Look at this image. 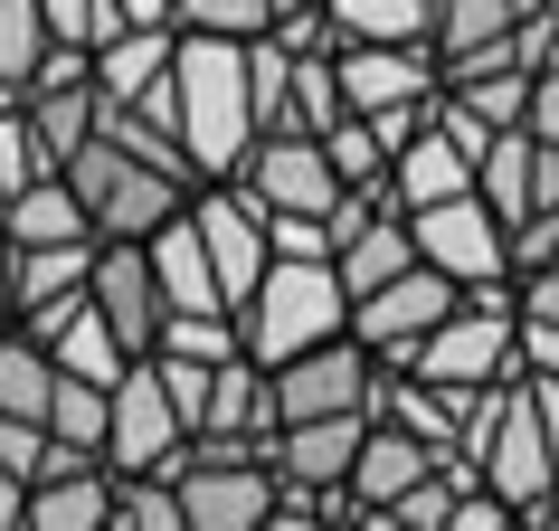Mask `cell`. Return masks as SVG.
<instances>
[{
	"label": "cell",
	"mask_w": 559,
	"mask_h": 531,
	"mask_svg": "<svg viewBox=\"0 0 559 531\" xmlns=\"http://www.w3.org/2000/svg\"><path fill=\"white\" fill-rule=\"evenodd\" d=\"M180 143L200 162V180H237V162L257 152V67H247V38H200L180 30Z\"/></svg>",
	"instance_id": "obj_1"
},
{
	"label": "cell",
	"mask_w": 559,
	"mask_h": 531,
	"mask_svg": "<svg viewBox=\"0 0 559 531\" xmlns=\"http://www.w3.org/2000/svg\"><path fill=\"white\" fill-rule=\"evenodd\" d=\"M455 456H465L474 484H484V494H502L512 512H540V503L559 494V446H550V427H540V399H531V380L474 389L465 446H455Z\"/></svg>",
	"instance_id": "obj_2"
},
{
	"label": "cell",
	"mask_w": 559,
	"mask_h": 531,
	"mask_svg": "<svg viewBox=\"0 0 559 531\" xmlns=\"http://www.w3.org/2000/svg\"><path fill=\"white\" fill-rule=\"evenodd\" d=\"M237 332H247V361H265V370H285V361L342 342V332H352V285H342V266L275 257L265 285L237 304Z\"/></svg>",
	"instance_id": "obj_3"
},
{
	"label": "cell",
	"mask_w": 559,
	"mask_h": 531,
	"mask_svg": "<svg viewBox=\"0 0 559 531\" xmlns=\"http://www.w3.org/2000/svg\"><path fill=\"white\" fill-rule=\"evenodd\" d=\"M171 494H180V512H190V531H265L275 503H285V474H275V446L190 437L171 456Z\"/></svg>",
	"instance_id": "obj_4"
},
{
	"label": "cell",
	"mask_w": 559,
	"mask_h": 531,
	"mask_svg": "<svg viewBox=\"0 0 559 531\" xmlns=\"http://www.w3.org/2000/svg\"><path fill=\"white\" fill-rule=\"evenodd\" d=\"M67 180H76L95 237H133V247H143L152 228H171L180 209L200 200V190H180L171 172H152V162H133L123 143H105V133H95L86 152H67Z\"/></svg>",
	"instance_id": "obj_5"
},
{
	"label": "cell",
	"mask_w": 559,
	"mask_h": 531,
	"mask_svg": "<svg viewBox=\"0 0 559 531\" xmlns=\"http://www.w3.org/2000/svg\"><path fill=\"white\" fill-rule=\"evenodd\" d=\"M237 190H247L265 219H332L352 180L332 172L323 133H257V152L237 162Z\"/></svg>",
	"instance_id": "obj_6"
},
{
	"label": "cell",
	"mask_w": 559,
	"mask_h": 531,
	"mask_svg": "<svg viewBox=\"0 0 559 531\" xmlns=\"http://www.w3.org/2000/svg\"><path fill=\"white\" fill-rule=\"evenodd\" d=\"M455 304H465V285H455V275H437V266L417 257L408 275H389V285H370V295L352 304V342H360V352H380L389 370H408L417 342H427Z\"/></svg>",
	"instance_id": "obj_7"
},
{
	"label": "cell",
	"mask_w": 559,
	"mask_h": 531,
	"mask_svg": "<svg viewBox=\"0 0 559 531\" xmlns=\"http://www.w3.org/2000/svg\"><path fill=\"white\" fill-rule=\"evenodd\" d=\"M190 446V417H180L162 361H133L115 380V437H105V474H171V456Z\"/></svg>",
	"instance_id": "obj_8"
},
{
	"label": "cell",
	"mask_w": 559,
	"mask_h": 531,
	"mask_svg": "<svg viewBox=\"0 0 559 531\" xmlns=\"http://www.w3.org/2000/svg\"><path fill=\"white\" fill-rule=\"evenodd\" d=\"M408 228H417V257L437 266V275H455V285H502V275H512V228L493 219V200H484V190L417 209Z\"/></svg>",
	"instance_id": "obj_9"
},
{
	"label": "cell",
	"mask_w": 559,
	"mask_h": 531,
	"mask_svg": "<svg viewBox=\"0 0 559 531\" xmlns=\"http://www.w3.org/2000/svg\"><path fill=\"white\" fill-rule=\"evenodd\" d=\"M380 380H389V361L342 332V342H323V352L275 370V409H285V427L295 417H360V409H380Z\"/></svg>",
	"instance_id": "obj_10"
},
{
	"label": "cell",
	"mask_w": 559,
	"mask_h": 531,
	"mask_svg": "<svg viewBox=\"0 0 559 531\" xmlns=\"http://www.w3.org/2000/svg\"><path fill=\"white\" fill-rule=\"evenodd\" d=\"M95 314L115 323V342H123L133 361L162 352V332H171V304H162L152 247H133V237H105V247H95Z\"/></svg>",
	"instance_id": "obj_11"
},
{
	"label": "cell",
	"mask_w": 559,
	"mask_h": 531,
	"mask_svg": "<svg viewBox=\"0 0 559 531\" xmlns=\"http://www.w3.org/2000/svg\"><path fill=\"white\" fill-rule=\"evenodd\" d=\"M190 219H200L209 237V266H218V285H228V314L265 285V266H275V247H265V209L237 190V180H209L200 200H190Z\"/></svg>",
	"instance_id": "obj_12"
},
{
	"label": "cell",
	"mask_w": 559,
	"mask_h": 531,
	"mask_svg": "<svg viewBox=\"0 0 559 531\" xmlns=\"http://www.w3.org/2000/svg\"><path fill=\"white\" fill-rule=\"evenodd\" d=\"M380 409L360 417H295L285 437H275V474H285V503H313V494H342L360 465V446H370Z\"/></svg>",
	"instance_id": "obj_13"
},
{
	"label": "cell",
	"mask_w": 559,
	"mask_h": 531,
	"mask_svg": "<svg viewBox=\"0 0 559 531\" xmlns=\"http://www.w3.org/2000/svg\"><path fill=\"white\" fill-rule=\"evenodd\" d=\"M171 67H180V30H123V38L95 48V95H105V105H152V115L180 123Z\"/></svg>",
	"instance_id": "obj_14"
},
{
	"label": "cell",
	"mask_w": 559,
	"mask_h": 531,
	"mask_svg": "<svg viewBox=\"0 0 559 531\" xmlns=\"http://www.w3.org/2000/svg\"><path fill=\"white\" fill-rule=\"evenodd\" d=\"M531 86H540V76L512 58V38H502V48H474V58H445V95L474 105L493 133H522L531 123Z\"/></svg>",
	"instance_id": "obj_15"
},
{
	"label": "cell",
	"mask_w": 559,
	"mask_h": 531,
	"mask_svg": "<svg viewBox=\"0 0 559 531\" xmlns=\"http://www.w3.org/2000/svg\"><path fill=\"white\" fill-rule=\"evenodd\" d=\"M143 247H152V275H162V304H171V314H228V285H218L209 237H200V219H190V209H180L171 228H152Z\"/></svg>",
	"instance_id": "obj_16"
},
{
	"label": "cell",
	"mask_w": 559,
	"mask_h": 531,
	"mask_svg": "<svg viewBox=\"0 0 559 531\" xmlns=\"http://www.w3.org/2000/svg\"><path fill=\"white\" fill-rule=\"evenodd\" d=\"M437 465H445V456L427 437H408V427H389V417H380L370 446H360V465H352V503H360V512H389V503H408Z\"/></svg>",
	"instance_id": "obj_17"
},
{
	"label": "cell",
	"mask_w": 559,
	"mask_h": 531,
	"mask_svg": "<svg viewBox=\"0 0 559 531\" xmlns=\"http://www.w3.org/2000/svg\"><path fill=\"white\" fill-rule=\"evenodd\" d=\"M200 437H247V446L285 437V409H275V370H265V361H228V370H218Z\"/></svg>",
	"instance_id": "obj_18"
},
{
	"label": "cell",
	"mask_w": 559,
	"mask_h": 531,
	"mask_svg": "<svg viewBox=\"0 0 559 531\" xmlns=\"http://www.w3.org/2000/svg\"><path fill=\"white\" fill-rule=\"evenodd\" d=\"M389 190H399V209H437V200H465L474 190V152L455 143V133H437V115H427V133H417L399 162H389Z\"/></svg>",
	"instance_id": "obj_19"
},
{
	"label": "cell",
	"mask_w": 559,
	"mask_h": 531,
	"mask_svg": "<svg viewBox=\"0 0 559 531\" xmlns=\"http://www.w3.org/2000/svg\"><path fill=\"white\" fill-rule=\"evenodd\" d=\"M465 409H474V389H437V380H408V370H389V380H380V417H389V427H408V437H427L437 456L465 446Z\"/></svg>",
	"instance_id": "obj_20"
},
{
	"label": "cell",
	"mask_w": 559,
	"mask_h": 531,
	"mask_svg": "<svg viewBox=\"0 0 559 531\" xmlns=\"http://www.w3.org/2000/svg\"><path fill=\"white\" fill-rule=\"evenodd\" d=\"M0 219H10V237H20V247H86V237H95V219H86V200H76V180H67V172L29 180Z\"/></svg>",
	"instance_id": "obj_21"
},
{
	"label": "cell",
	"mask_w": 559,
	"mask_h": 531,
	"mask_svg": "<svg viewBox=\"0 0 559 531\" xmlns=\"http://www.w3.org/2000/svg\"><path fill=\"white\" fill-rule=\"evenodd\" d=\"M332 266H342V285H352V304L370 295V285H389V275H408V266H417V228H408V209H380L370 228H352Z\"/></svg>",
	"instance_id": "obj_22"
},
{
	"label": "cell",
	"mask_w": 559,
	"mask_h": 531,
	"mask_svg": "<svg viewBox=\"0 0 559 531\" xmlns=\"http://www.w3.org/2000/svg\"><path fill=\"white\" fill-rule=\"evenodd\" d=\"M332 30L342 48H408L437 38V0H332Z\"/></svg>",
	"instance_id": "obj_23"
},
{
	"label": "cell",
	"mask_w": 559,
	"mask_h": 531,
	"mask_svg": "<svg viewBox=\"0 0 559 531\" xmlns=\"http://www.w3.org/2000/svg\"><path fill=\"white\" fill-rule=\"evenodd\" d=\"M48 399H58V352L10 323L0 332V417H38L48 427Z\"/></svg>",
	"instance_id": "obj_24"
},
{
	"label": "cell",
	"mask_w": 559,
	"mask_h": 531,
	"mask_svg": "<svg viewBox=\"0 0 559 531\" xmlns=\"http://www.w3.org/2000/svg\"><path fill=\"white\" fill-rule=\"evenodd\" d=\"M29 531H115V474H67L29 494Z\"/></svg>",
	"instance_id": "obj_25"
},
{
	"label": "cell",
	"mask_w": 559,
	"mask_h": 531,
	"mask_svg": "<svg viewBox=\"0 0 559 531\" xmlns=\"http://www.w3.org/2000/svg\"><path fill=\"white\" fill-rule=\"evenodd\" d=\"M531 20V0H437V58H474Z\"/></svg>",
	"instance_id": "obj_26"
},
{
	"label": "cell",
	"mask_w": 559,
	"mask_h": 531,
	"mask_svg": "<svg viewBox=\"0 0 559 531\" xmlns=\"http://www.w3.org/2000/svg\"><path fill=\"white\" fill-rule=\"evenodd\" d=\"M95 247H105V237H86V247H20V314L86 295L95 285Z\"/></svg>",
	"instance_id": "obj_27"
},
{
	"label": "cell",
	"mask_w": 559,
	"mask_h": 531,
	"mask_svg": "<svg viewBox=\"0 0 559 531\" xmlns=\"http://www.w3.org/2000/svg\"><path fill=\"white\" fill-rule=\"evenodd\" d=\"M531 162H540V143H531V133H493V152L474 162V190L493 200L502 228H522V219H531Z\"/></svg>",
	"instance_id": "obj_28"
},
{
	"label": "cell",
	"mask_w": 559,
	"mask_h": 531,
	"mask_svg": "<svg viewBox=\"0 0 559 531\" xmlns=\"http://www.w3.org/2000/svg\"><path fill=\"white\" fill-rule=\"evenodd\" d=\"M48 437H67V446H86V456H105V437H115V389H105V380H76V370H58Z\"/></svg>",
	"instance_id": "obj_29"
},
{
	"label": "cell",
	"mask_w": 559,
	"mask_h": 531,
	"mask_svg": "<svg viewBox=\"0 0 559 531\" xmlns=\"http://www.w3.org/2000/svg\"><path fill=\"white\" fill-rule=\"evenodd\" d=\"M95 115H105L95 86H29V123H38V143L58 152V162L95 143Z\"/></svg>",
	"instance_id": "obj_30"
},
{
	"label": "cell",
	"mask_w": 559,
	"mask_h": 531,
	"mask_svg": "<svg viewBox=\"0 0 559 531\" xmlns=\"http://www.w3.org/2000/svg\"><path fill=\"white\" fill-rule=\"evenodd\" d=\"M48 352H58V370H76V380H105V389H115L123 370H133V352L115 342V323H105L95 304H86V314H76V323L58 332V342H48Z\"/></svg>",
	"instance_id": "obj_31"
},
{
	"label": "cell",
	"mask_w": 559,
	"mask_h": 531,
	"mask_svg": "<svg viewBox=\"0 0 559 531\" xmlns=\"http://www.w3.org/2000/svg\"><path fill=\"white\" fill-rule=\"evenodd\" d=\"M323 152H332V172L352 180V190H389V162H399V152H389V133L370 115H342L323 133Z\"/></svg>",
	"instance_id": "obj_32"
},
{
	"label": "cell",
	"mask_w": 559,
	"mask_h": 531,
	"mask_svg": "<svg viewBox=\"0 0 559 531\" xmlns=\"http://www.w3.org/2000/svg\"><path fill=\"white\" fill-rule=\"evenodd\" d=\"M162 352H171V361H209V370H228V361H247V332H237V314H171Z\"/></svg>",
	"instance_id": "obj_33"
},
{
	"label": "cell",
	"mask_w": 559,
	"mask_h": 531,
	"mask_svg": "<svg viewBox=\"0 0 559 531\" xmlns=\"http://www.w3.org/2000/svg\"><path fill=\"white\" fill-rule=\"evenodd\" d=\"M115 531H190L171 474H115Z\"/></svg>",
	"instance_id": "obj_34"
},
{
	"label": "cell",
	"mask_w": 559,
	"mask_h": 531,
	"mask_svg": "<svg viewBox=\"0 0 559 531\" xmlns=\"http://www.w3.org/2000/svg\"><path fill=\"white\" fill-rule=\"evenodd\" d=\"M48 172H67V162L38 143V123H29V115H0V209L20 200L29 180H48Z\"/></svg>",
	"instance_id": "obj_35"
},
{
	"label": "cell",
	"mask_w": 559,
	"mask_h": 531,
	"mask_svg": "<svg viewBox=\"0 0 559 531\" xmlns=\"http://www.w3.org/2000/svg\"><path fill=\"white\" fill-rule=\"evenodd\" d=\"M38 58H48V20H38V0H0V76L29 86Z\"/></svg>",
	"instance_id": "obj_36"
},
{
	"label": "cell",
	"mask_w": 559,
	"mask_h": 531,
	"mask_svg": "<svg viewBox=\"0 0 559 531\" xmlns=\"http://www.w3.org/2000/svg\"><path fill=\"white\" fill-rule=\"evenodd\" d=\"M275 10H285V0H180V30H200V38H265Z\"/></svg>",
	"instance_id": "obj_37"
},
{
	"label": "cell",
	"mask_w": 559,
	"mask_h": 531,
	"mask_svg": "<svg viewBox=\"0 0 559 531\" xmlns=\"http://www.w3.org/2000/svg\"><path fill=\"white\" fill-rule=\"evenodd\" d=\"M265 38H275L285 58H332V48H342V30H332V0H285Z\"/></svg>",
	"instance_id": "obj_38"
},
{
	"label": "cell",
	"mask_w": 559,
	"mask_h": 531,
	"mask_svg": "<svg viewBox=\"0 0 559 531\" xmlns=\"http://www.w3.org/2000/svg\"><path fill=\"white\" fill-rule=\"evenodd\" d=\"M265 247L275 257H304V266H332L342 237H332V219H265Z\"/></svg>",
	"instance_id": "obj_39"
},
{
	"label": "cell",
	"mask_w": 559,
	"mask_h": 531,
	"mask_svg": "<svg viewBox=\"0 0 559 531\" xmlns=\"http://www.w3.org/2000/svg\"><path fill=\"white\" fill-rule=\"evenodd\" d=\"M38 456H48V427L38 417H0V474L38 484Z\"/></svg>",
	"instance_id": "obj_40"
},
{
	"label": "cell",
	"mask_w": 559,
	"mask_h": 531,
	"mask_svg": "<svg viewBox=\"0 0 559 531\" xmlns=\"http://www.w3.org/2000/svg\"><path fill=\"white\" fill-rule=\"evenodd\" d=\"M445 531H522V512H512L502 494H484V484H474V494L455 503V522H445Z\"/></svg>",
	"instance_id": "obj_41"
},
{
	"label": "cell",
	"mask_w": 559,
	"mask_h": 531,
	"mask_svg": "<svg viewBox=\"0 0 559 531\" xmlns=\"http://www.w3.org/2000/svg\"><path fill=\"white\" fill-rule=\"evenodd\" d=\"M522 370H531V380H559V323L522 314Z\"/></svg>",
	"instance_id": "obj_42"
},
{
	"label": "cell",
	"mask_w": 559,
	"mask_h": 531,
	"mask_svg": "<svg viewBox=\"0 0 559 531\" xmlns=\"http://www.w3.org/2000/svg\"><path fill=\"white\" fill-rule=\"evenodd\" d=\"M29 86H95V48H48Z\"/></svg>",
	"instance_id": "obj_43"
},
{
	"label": "cell",
	"mask_w": 559,
	"mask_h": 531,
	"mask_svg": "<svg viewBox=\"0 0 559 531\" xmlns=\"http://www.w3.org/2000/svg\"><path fill=\"white\" fill-rule=\"evenodd\" d=\"M522 133L559 152V67H540V86H531V123H522Z\"/></svg>",
	"instance_id": "obj_44"
},
{
	"label": "cell",
	"mask_w": 559,
	"mask_h": 531,
	"mask_svg": "<svg viewBox=\"0 0 559 531\" xmlns=\"http://www.w3.org/2000/svg\"><path fill=\"white\" fill-rule=\"evenodd\" d=\"M20 323V237H10V219H0V332Z\"/></svg>",
	"instance_id": "obj_45"
},
{
	"label": "cell",
	"mask_w": 559,
	"mask_h": 531,
	"mask_svg": "<svg viewBox=\"0 0 559 531\" xmlns=\"http://www.w3.org/2000/svg\"><path fill=\"white\" fill-rule=\"evenodd\" d=\"M522 314H540V323H559V257L540 266V275H522Z\"/></svg>",
	"instance_id": "obj_46"
},
{
	"label": "cell",
	"mask_w": 559,
	"mask_h": 531,
	"mask_svg": "<svg viewBox=\"0 0 559 531\" xmlns=\"http://www.w3.org/2000/svg\"><path fill=\"white\" fill-rule=\"evenodd\" d=\"M540 209L559 219V152L550 143H540V162H531V219H540Z\"/></svg>",
	"instance_id": "obj_47"
},
{
	"label": "cell",
	"mask_w": 559,
	"mask_h": 531,
	"mask_svg": "<svg viewBox=\"0 0 559 531\" xmlns=\"http://www.w3.org/2000/svg\"><path fill=\"white\" fill-rule=\"evenodd\" d=\"M123 30H180V0H115Z\"/></svg>",
	"instance_id": "obj_48"
},
{
	"label": "cell",
	"mask_w": 559,
	"mask_h": 531,
	"mask_svg": "<svg viewBox=\"0 0 559 531\" xmlns=\"http://www.w3.org/2000/svg\"><path fill=\"white\" fill-rule=\"evenodd\" d=\"M0 531H29V484L20 474H0Z\"/></svg>",
	"instance_id": "obj_49"
},
{
	"label": "cell",
	"mask_w": 559,
	"mask_h": 531,
	"mask_svg": "<svg viewBox=\"0 0 559 531\" xmlns=\"http://www.w3.org/2000/svg\"><path fill=\"white\" fill-rule=\"evenodd\" d=\"M265 531H332V522L313 512V503H275V522H265Z\"/></svg>",
	"instance_id": "obj_50"
},
{
	"label": "cell",
	"mask_w": 559,
	"mask_h": 531,
	"mask_svg": "<svg viewBox=\"0 0 559 531\" xmlns=\"http://www.w3.org/2000/svg\"><path fill=\"white\" fill-rule=\"evenodd\" d=\"M531 399H540V427H550V446H559V380H531Z\"/></svg>",
	"instance_id": "obj_51"
},
{
	"label": "cell",
	"mask_w": 559,
	"mask_h": 531,
	"mask_svg": "<svg viewBox=\"0 0 559 531\" xmlns=\"http://www.w3.org/2000/svg\"><path fill=\"white\" fill-rule=\"evenodd\" d=\"M0 115H29V86H10V76H0Z\"/></svg>",
	"instance_id": "obj_52"
},
{
	"label": "cell",
	"mask_w": 559,
	"mask_h": 531,
	"mask_svg": "<svg viewBox=\"0 0 559 531\" xmlns=\"http://www.w3.org/2000/svg\"><path fill=\"white\" fill-rule=\"evenodd\" d=\"M522 522H531V531H559V494L540 503V512H522Z\"/></svg>",
	"instance_id": "obj_53"
},
{
	"label": "cell",
	"mask_w": 559,
	"mask_h": 531,
	"mask_svg": "<svg viewBox=\"0 0 559 531\" xmlns=\"http://www.w3.org/2000/svg\"><path fill=\"white\" fill-rule=\"evenodd\" d=\"M342 531H380V522H370V512H360V522H342Z\"/></svg>",
	"instance_id": "obj_54"
},
{
	"label": "cell",
	"mask_w": 559,
	"mask_h": 531,
	"mask_svg": "<svg viewBox=\"0 0 559 531\" xmlns=\"http://www.w3.org/2000/svg\"><path fill=\"white\" fill-rule=\"evenodd\" d=\"M531 10H559V0H531Z\"/></svg>",
	"instance_id": "obj_55"
},
{
	"label": "cell",
	"mask_w": 559,
	"mask_h": 531,
	"mask_svg": "<svg viewBox=\"0 0 559 531\" xmlns=\"http://www.w3.org/2000/svg\"><path fill=\"white\" fill-rule=\"evenodd\" d=\"M522 531H531V522H522Z\"/></svg>",
	"instance_id": "obj_56"
}]
</instances>
